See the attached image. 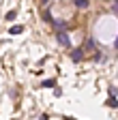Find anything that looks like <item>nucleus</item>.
Here are the masks:
<instances>
[{
	"mask_svg": "<svg viewBox=\"0 0 118 120\" xmlns=\"http://www.w3.org/2000/svg\"><path fill=\"white\" fill-rule=\"evenodd\" d=\"M56 39H58V43H60L62 47H71V41H69V34L65 32V28L56 32Z\"/></svg>",
	"mask_w": 118,
	"mask_h": 120,
	"instance_id": "1",
	"label": "nucleus"
},
{
	"mask_svg": "<svg viewBox=\"0 0 118 120\" xmlns=\"http://www.w3.org/2000/svg\"><path fill=\"white\" fill-rule=\"evenodd\" d=\"M15 17H17V11H9V13L4 15V19H7V22H13Z\"/></svg>",
	"mask_w": 118,
	"mask_h": 120,
	"instance_id": "2",
	"label": "nucleus"
},
{
	"mask_svg": "<svg viewBox=\"0 0 118 120\" xmlns=\"http://www.w3.org/2000/svg\"><path fill=\"white\" fill-rule=\"evenodd\" d=\"M75 7L77 9H86L88 7V0H75Z\"/></svg>",
	"mask_w": 118,
	"mask_h": 120,
	"instance_id": "3",
	"label": "nucleus"
},
{
	"mask_svg": "<svg viewBox=\"0 0 118 120\" xmlns=\"http://www.w3.org/2000/svg\"><path fill=\"white\" fill-rule=\"evenodd\" d=\"M22 30H24L22 26H13V28H11V34H19V32H22Z\"/></svg>",
	"mask_w": 118,
	"mask_h": 120,
	"instance_id": "4",
	"label": "nucleus"
},
{
	"mask_svg": "<svg viewBox=\"0 0 118 120\" xmlns=\"http://www.w3.org/2000/svg\"><path fill=\"white\" fill-rule=\"evenodd\" d=\"M107 105H110V107H116V105H118V101H116L114 97H110V99H107Z\"/></svg>",
	"mask_w": 118,
	"mask_h": 120,
	"instance_id": "5",
	"label": "nucleus"
},
{
	"mask_svg": "<svg viewBox=\"0 0 118 120\" xmlns=\"http://www.w3.org/2000/svg\"><path fill=\"white\" fill-rule=\"evenodd\" d=\"M54 84H56L54 79H45V82H43V86H45V88H54Z\"/></svg>",
	"mask_w": 118,
	"mask_h": 120,
	"instance_id": "6",
	"label": "nucleus"
},
{
	"mask_svg": "<svg viewBox=\"0 0 118 120\" xmlns=\"http://www.w3.org/2000/svg\"><path fill=\"white\" fill-rule=\"evenodd\" d=\"M82 58V52H73V60H80Z\"/></svg>",
	"mask_w": 118,
	"mask_h": 120,
	"instance_id": "7",
	"label": "nucleus"
},
{
	"mask_svg": "<svg viewBox=\"0 0 118 120\" xmlns=\"http://www.w3.org/2000/svg\"><path fill=\"white\" fill-rule=\"evenodd\" d=\"M114 11L118 13V0H116V2H114Z\"/></svg>",
	"mask_w": 118,
	"mask_h": 120,
	"instance_id": "8",
	"label": "nucleus"
},
{
	"mask_svg": "<svg viewBox=\"0 0 118 120\" xmlns=\"http://www.w3.org/2000/svg\"><path fill=\"white\" fill-rule=\"evenodd\" d=\"M116 47H118V39H116Z\"/></svg>",
	"mask_w": 118,
	"mask_h": 120,
	"instance_id": "9",
	"label": "nucleus"
}]
</instances>
